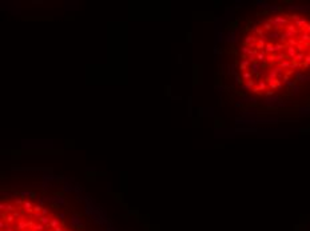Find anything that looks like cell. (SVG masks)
<instances>
[{
	"label": "cell",
	"mask_w": 310,
	"mask_h": 231,
	"mask_svg": "<svg viewBox=\"0 0 310 231\" xmlns=\"http://www.w3.org/2000/svg\"><path fill=\"white\" fill-rule=\"evenodd\" d=\"M305 58H306V52H298L296 55V58L291 59V61H297V63H303Z\"/></svg>",
	"instance_id": "cell-5"
},
{
	"label": "cell",
	"mask_w": 310,
	"mask_h": 231,
	"mask_svg": "<svg viewBox=\"0 0 310 231\" xmlns=\"http://www.w3.org/2000/svg\"><path fill=\"white\" fill-rule=\"evenodd\" d=\"M241 78L243 79L245 82H247V80H251V79H253V74L250 72V71H246V72H242Z\"/></svg>",
	"instance_id": "cell-16"
},
{
	"label": "cell",
	"mask_w": 310,
	"mask_h": 231,
	"mask_svg": "<svg viewBox=\"0 0 310 231\" xmlns=\"http://www.w3.org/2000/svg\"><path fill=\"white\" fill-rule=\"evenodd\" d=\"M28 227V223L26 222V220H20V223H19V224H17V230H24V228H27Z\"/></svg>",
	"instance_id": "cell-20"
},
{
	"label": "cell",
	"mask_w": 310,
	"mask_h": 231,
	"mask_svg": "<svg viewBox=\"0 0 310 231\" xmlns=\"http://www.w3.org/2000/svg\"><path fill=\"white\" fill-rule=\"evenodd\" d=\"M43 210V207H42L40 204H36V206H34V211L35 212H39V211H42Z\"/></svg>",
	"instance_id": "cell-26"
},
{
	"label": "cell",
	"mask_w": 310,
	"mask_h": 231,
	"mask_svg": "<svg viewBox=\"0 0 310 231\" xmlns=\"http://www.w3.org/2000/svg\"><path fill=\"white\" fill-rule=\"evenodd\" d=\"M294 83H296V82H290V80H289L287 83H285V84H287L289 87H293V86H294Z\"/></svg>",
	"instance_id": "cell-34"
},
{
	"label": "cell",
	"mask_w": 310,
	"mask_h": 231,
	"mask_svg": "<svg viewBox=\"0 0 310 231\" xmlns=\"http://www.w3.org/2000/svg\"><path fill=\"white\" fill-rule=\"evenodd\" d=\"M235 80H237V83H238V84L242 83V78H241V76H238V75L235 76Z\"/></svg>",
	"instance_id": "cell-32"
},
{
	"label": "cell",
	"mask_w": 310,
	"mask_h": 231,
	"mask_svg": "<svg viewBox=\"0 0 310 231\" xmlns=\"http://www.w3.org/2000/svg\"><path fill=\"white\" fill-rule=\"evenodd\" d=\"M266 55H267V54L265 52V49H263V51H259L258 55H257V61L261 63V64L266 63Z\"/></svg>",
	"instance_id": "cell-7"
},
{
	"label": "cell",
	"mask_w": 310,
	"mask_h": 231,
	"mask_svg": "<svg viewBox=\"0 0 310 231\" xmlns=\"http://www.w3.org/2000/svg\"><path fill=\"white\" fill-rule=\"evenodd\" d=\"M274 61H275V54L266 55V63H274Z\"/></svg>",
	"instance_id": "cell-19"
},
{
	"label": "cell",
	"mask_w": 310,
	"mask_h": 231,
	"mask_svg": "<svg viewBox=\"0 0 310 231\" xmlns=\"http://www.w3.org/2000/svg\"><path fill=\"white\" fill-rule=\"evenodd\" d=\"M274 95V91L273 90H267L266 92H265V96H273Z\"/></svg>",
	"instance_id": "cell-28"
},
{
	"label": "cell",
	"mask_w": 310,
	"mask_h": 231,
	"mask_svg": "<svg viewBox=\"0 0 310 231\" xmlns=\"http://www.w3.org/2000/svg\"><path fill=\"white\" fill-rule=\"evenodd\" d=\"M39 222H40L43 226H47V224L51 223V220H49V218H47V217H42L40 219H39Z\"/></svg>",
	"instance_id": "cell-21"
},
{
	"label": "cell",
	"mask_w": 310,
	"mask_h": 231,
	"mask_svg": "<svg viewBox=\"0 0 310 231\" xmlns=\"http://www.w3.org/2000/svg\"><path fill=\"white\" fill-rule=\"evenodd\" d=\"M55 231H63V227H60V226H59V227L55 228Z\"/></svg>",
	"instance_id": "cell-36"
},
{
	"label": "cell",
	"mask_w": 310,
	"mask_h": 231,
	"mask_svg": "<svg viewBox=\"0 0 310 231\" xmlns=\"http://www.w3.org/2000/svg\"><path fill=\"white\" fill-rule=\"evenodd\" d=\"M299 17H301V16H299V15L294 14V15H291V16H290V19H291V20H294V21H297V20H298V19H299Z\"/></svg>",
	"instance_id": "cell-27"
},
{
	"label": "cell",
	"mask_w": 310,
	"mask_h": 231,
	"mask_svg": "<svg viewBox=\"0 0 310 231\" xmlns=\"http://www.w3.org/2000/svg\"><path fill=\"white\" fill-rule=\"evenodd\" d=\"M47 212H48V211H47V208H43V210H42V215H43V217H46Z\"/></svg>",
	"instance_id": "cell-33"
},
{
	"label": "cell",
	"mask_w": 310,
	"mask_h": 231,
	"mask_svg": "<svg viewBox=\"0 0 310 231\" xmlns=\"http://www.w3.org/2000/svg\"><path fill=\"white\" fill-rule=\"evenodd\" d=\"M281 36V34H279L278 31H275V32H271V34H269V38H271V39H277V38H279Z\"/></svg>",
	"instance_id": "cell-22"
},
{
	"label": "cell",
	"mask_w": 310,
	"mask_h": 231,
	"mask_svg": "<svg viewBox=\"0 0 310 231\" xmlns=\"http://www.w3.org/2000/svg\"><path fill=\"white\" fill-rule=\"evenodd\" d=\"M278 66L281 67L282 69H290V66H291V60H290V59H286V60L281 61V63H279Z\"/></svg>",
	"instance_id": "cell-11"
},
{
	"label": "cell",
	"mask_w": 310,
	"mask_h": 231,
	"mask_svg": "<svg viewBox=\"0 0 310 231\" xmlns=\"http://www.w3.org/2000/svg\"><path fill=\"white\" fill-rule=\"evenodd\" d=\"M299 43L305 44V43H310V34H307V32H302L301 35H299V39H298Z\"/></svg>",
	"instance_id": "cell-4"
},
{
	"label": "cell",
	"mask_w": 310,
	"mask_h": 231,
	"mask_svg": "<svg viewBox=\"0 0 310 231\" xmlns=\"http://www.w3.org/2000/svg\"><path fill=\"white\" fill-rule=\"evenodd\" d=\"M265 52L267 55L269 54H275V49H274V44L273 43H266V47H265Z\"/></svg>",
	"instance_id": "cell-14"
},
{
	"label": "cell",
	"mask_w": 310,
	"mask_h": 231,
	"mask_svg": "<svg viewBox=\"0 0 310 231\" xmlns=\"http://www.w3.org/2000/svg\"><path fill=\"white\" fill-rule=\"evenodd\" d=\"M254 87H255V82H254L253 79L245 82V84H242V88H245V90H253Z\"/></svg>",
	"instance_id": "cell-8"
},
{
	"label": "cell",
	"mask_w": 310,
	"mask_h": 231,
	"mask_svg": "<svg viewBox=\"0 0 310 231\" xmlns=\"http://www.w3.org/2000/svg\"><path fill=\"white\" fill-rule=\"evenodd\" d=\"M23 207H24V210L27 211V212H31V211H34V208H31L32 207V204H31V202H24L23 203Z\"/></svg>",
	"instance_id": "cell-17"
},
{
	"label": "cell",
	"mask_w": 310,
	"mask_h": 231,
	"mask_svg": "<svg viewBox=\"0 0 310 231\" xmlns=\"http://www.w3.org/2000/svg\"><path fill=\"white\" fill-rule=\"evenodd\" d=\"M49 224H51V227L56 228V227H59V220H57V219H52Z\"/></svg>",
	"instance_id": "cell-23"
},
{
	"label": "cell",
	"mask_w": 310,
	"mask_h": 231,
	"mask_svg": "<svg viewBox=\"0 0 310 231\" xmlns=\"http://www.w3.org/2000/svg\"><path fill=\"white\" fill-rule=\"evenodd\" d=\"M294 24H296L297 28H303V27L307 24V19H306V17H303V16H301L297 21H294Z\"/></svg>",
	"instance_id": "cell-6"
},
{
	"label": "cell",
	"mask_w": 310,
	"mask_h": 231,
	"mask_svg": "<svg viewBox=\"0 0 310 231\" xmlns=\"http://www.w3.org/2000/svg\"><path fill=\"white\" fill-rule=\"evenodd\" d=\"M261 24H262V28H263V31H271V29H273V26H271V24H270L267 20H262Z\"/></svg>",
	"instance_id": "cell-15"
},
{
	"label": "cell",
	"mask_w": 310,
	"mask_h": 231,
	"mask_svg": "<svg viewBox=\"0 0 310 231\" xmlns=\"http://www.w3.org/2000/svg\"><path fill=\"white\" fill-rule=\"evenodd\" d=\"M303 31H305V32H307V34H310V23H307L306 26L303 27Z\"/></svg>",
	"instance_id": "cell-29"
},
{
	"label": "cell",
	"mask_w": 310,
	"mask_h": 231,
	"mask_svg": "<svg viewBox=\"0 0 310 231\" xmlns=\"http://www.w3.org/2000/svg\"><path fill=\"white\" fill-rule=\"evenodd\" d=\"M266 20L269 21V23L273 26V28L278 32H279V29H282L283 27H286L287 24H289V20H287L286 17H283L282 15H275L274 17H269Z\"/></svg>",
	"instance_id": "cell-1"
},
{
	"label": "cell",
	"mask_w": 310,
	"mask_h": 231,
	"mask_svg": "<svg viewBox=\"0 0 310 231\" xmlns=\"http://www.w3.org/2000/svg\"><path fill=\"white\" fill-rule=\"evenodd\" d=\"M285 54H286V56H287V59H294L296 58V55L298 54V51H297V48L296 47H290V46H287L286 47V49H285Z\"/></svg>",
	"instance_id": "cell-2"
},
{
	"label": "cell",
	"mask_w": 310,
	"mask_h": 231,
	"mask_svg": "<svg viewBox=\"0 0 310 231\" xmlns=\"http://www.w3.org/2000/svg\"><path fill=\"white\" fill-rule=\"evenodd\" d=\"M303 49H305V46L302 43H299L298 46H297V51H298V52H305Z\"/></svg>",
	"instance_id": "cell-25"
},
{
	"label": "cell",
	"mask_w": 310,
	"mask_h": 231,
	"mask_svg": "<svg viewBox=\"0 0 310 231\" xmlns=\"http://www.w3.org/2000/svg\"><path fill=\"white\" fill-rule=\"evenodd\" d=\"M262 68V64L258 63V61H255V63H251V66H250V72L254 74V75H258V74H261V71L259 69Z\"/></svg>",
	"instance_id": "cell-3"
},
{
	"label": "cell",
	"mask_w": 310,
	"mask_h": 231,
	"mask_svg": "<svg viewBox=\"0 0 310 231\" xmlns=\"http://www.w3.org/2000/svg\"><path fill=\"white\" fill-rule=\"evenodd\" d=\"M286 59H287V56H286V54H285V51L279 52V54H275V61H278V64L281 63V61L286 60Z\"/></svg>",
	"instance_id": "cell-13"
},
{
	"label": "cell",
	"mask_w": 310,
	"mask_h": 231,
	"mask_svg": "<svg viewBox=\"0 0 310 231\" xmlns=\"http://www.w3.org/2000/svg\"><path fill=\"white\" fill-rule=\"evenodd\" d=\"M23 203H24V202H23V200H21V199H17V200H16V204H19V206H20V204H23Z\"/></svg>",
	"instance_id": "cell-35"
},
{
	"label": "cell",
	"mask_w": 310,
	"mask_h": 231,
	"mask_svg": "<svg viewBox=\"0 0 310 231\" xmlns=\"http://www.w3.org/2000/svg\"><path fill=\"white\" fill-rule=\"evenodd\" d=\"M3 218L6 219V222H14V219H15L14 215H6V217H3Z\"/></svg>",
	"instance_id": "cell-24"
},
{
	"label": "cell",
	"mask_w": 310,
	"mask_h": 231,
	"mask_svg": "<svg viewBox=\"0 0 310 231\" xmlns=\"http://www.w3.org/2000/svg\"><path fill=\"white\" fill-rule=\"evenodd\" d=\"M258 40V38H255L254 35H247L246 38H245V40H243V43H245V46H249L250 43H253V41H257Z\"/></svg>",
	"instance_id": "cell-10"
},
{
	"label": "cell",
	"mask_w": 310,
	"mask_h": 231,
	"mask_svg": "<svg viewBox=\"0 0 310 231\" xmlns=\"http://www.w3.org/2000/svg\"><path fill=\"white\" fill-rule=\"evenodd\" d=\"M285 31H289V32H294V34H299V29L296 27V24H291L289 23L286 26V28H285Z\"/></svg>",
	"instance_id": "cell-12"
},
{
	"label": "cell",
	"mask_w": 310,
	"mask_h": 231,
	"mask_svg": "<svg viewBox=\"0 0 310 231\" xmlns=\"http://www.w3.org/2000/svg\"><path fill=\"white\" fill-rule=\"evenodd\" d=\"M281 88H282V83H281V80L278 79V80H277V90H281Z\"/></svg>",
	"instance_id": "cell-31"
},
{
	"label": "cell",
	"mask_w": 310,
	"mask_h": 231,
	"mask_svg": "<svg viewBox=\"0 0 310 231\" xmlns=\"http://www.w3.org/2000/svg\"><path fill=\"white\" fill-rule=\"evenodd\" d=\"M303 63L310 64V54H306V58H305V61H303Z\"/></svg>",
	"instance_id": "cell-30"
},
{
	"label": "cell",
	"mask_w": 310,
	"mask_h": 231,
	"mask_svg": "<svg viewBox=\"0 0 310 231\" xmlns=\"http://www.w3.org/2000/svg\"><path fill=\"white\" fill-rule=\"evenodd\" d=\"M266 87H267V83L265 80H259L258 82V88L259 91H266Z\"/></svg>",
	"instance_id": "cell-18"
},
{
	"label": "cell",
	"mask_w": 310,
	"mask_h": 231,
	"mask_svg": "<svg viewBox=\"0 0 310 231\" xmlns=\"http://www.w3.org/2000/svg\"><path fill=\"white\" fill-rule=\"evenodd\" d=\"M286 44L283 43H275L274 44V49H275V54H279V52H283L286 49Z\"/></svg>",
	"instance_id": "cell-9"
}]
</instances>
